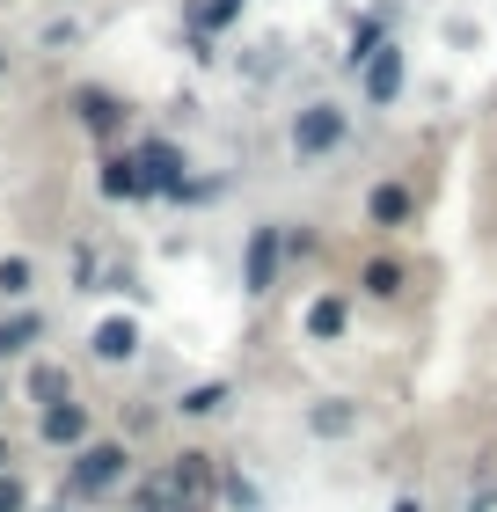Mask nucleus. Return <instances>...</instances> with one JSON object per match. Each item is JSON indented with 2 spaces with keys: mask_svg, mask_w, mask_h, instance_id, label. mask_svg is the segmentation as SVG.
<instances>
[{
  "mask_svg": "<svg viewBox=\"0 0 497 512\" xmlns=\"http://www.w3.org/2000/svg\"><path fill=\"white\" fill-rule=\"evenodd\" d=\"M220 191H227V183H220V176H183V183H176V191H169V198H176V205H212V198H220Z\"/></svg>",
  "mask_w": 497,
  "mask_h": 512,
  "instance_id": "20",
  "label": "nucleus"
},
{
  "mask_svg": "<svg viewBox=\"0 0 497 512\" xmlns=\"http://www.w3.org/2000/svg\"><path fill=\"white\" fill-rule=\"evenodd\" d=\"M212 476H220V469H212V454H176L169 461V469H161V483H169V498L176 505H198V498H212Z\"/></svg>",
  "mask_w": 497,
  "mask_h": 512,
  "instance_id": "8",
  "label": "nucleus"
},
{
  "mask_svg": "<svg viewBox=\"0 0 497 512\" xmlns=\"http://www.w3.org/2000/svg\"><path fill=\"white\" fill-rule=\"evenodd\" d=\"M88 352H96L103 366H125V359L139 352V322H132V315H103L96 330H88Z\"/></svg>",
  "mask_w": 497,
  "mask_h": 512,
  "instance_id": "9",
  "label": "nucleus"
},
{
  "mask_svg": "<svg viewBox=\"0 0 497 512\" xmlns=\"http://www.w3.org/2000/svg\"><path fill=\"white\" fill-rule=\"evenodd\" d=\"M0 512H30V483L0 469Z\"/></svg>",
  "mask_w": 497,
  "mask_h": 512,
  "instance_id": "21",
  "label": "nucleus"
},
{
  "mask_svg": "<svg viewBox=\"0 0 497 512\" xmlns=\"http://www.w3.org/2000/svg\"><path fill=\"white\" fill-rule=\"evenodd\" d=\"M132 169H139V191H147V198H169L176 183L191 176V161H183V147H176V139L147 132V139L132 147Z\"/></svg>",
  "mask_w": 497,
  "mask_h": 512,
  "instance_id": "3",
  "label": "nucleus"
},
{
  "mask_svg": "<svg viewBox=\"0 0 497 512\" xmlns=\"http://www.w3.org/2000/svg\"><path fill=\"white\" fill-rule=\"evenodd\" d=\"M125 476H132V447H125V439H81V447H74V469H66V505L110 498Z\"/></svg>",
  "mask_w": 497,
  "mask_h": 512,
  "instance_id": "1",
  "label": "nucleus"
},
{
  "mask_svg": "<svg viewBox=\"0 0 497 512\" xmlns=\"http://www.w3.org/2000/svg\"><path fill=\"white\" fill-rule=\"evenodd\" d=\"M220 483H227V498H234V505H242V512H256V491H249V476H234V469H227Z\"/></svg>",
  "mask_w": 497,
  "mask_h": 512,
  "instance_id": "23",
  "label": "nucleus"
},
{
  "mask_svg": "<svg viewBox=\"0 0 497 512\" xmlns=\"http://www.w3.org/2000/svg\"><path fill=\"white\" fill-rule=\"evenodd\" d=\"M0 469H8V439H0Z\"/></svg>",
  "mask_w": 497,
  "mask_h": 512,
  "instance_id": "25",
  "label": "nucleus"
},
{
  "mask_svg": "<svg viewBox=\"0 0 497 512\" xmlns=\"http://www.w3.org/2000/svg\"><path fill=\"white\" fill-rule=\"evenodd\" d=\"M359 286H366L373 300H395V293H402V264H395V256H373V264L359 271Z\"/></svg>",
  "mask_w": 497,
  "mask_h": 512,
  "instance_id": "19",
  "label": "nucleus"
},
{
  "mask_svg": "<svg viewBox=\"0 0 497 512\" xmlns=\"http://www.w3.org/2000/svg\"><path fill=\"white\" fill-rule=\"evenodd\" d=\"M30 344H44V308H15L8 322H0V366L22 359Z\"/></svg>",
  "mask_w": 497,
  "mask_h": 512,
  "instance_id": "12",
  "label": "nucleus"
},
{
  "mask_svg": "<svg viewBox=\"0 0 497 512\" xmlns=\"http://www.w3.org/2000/svg\"><path fill=\"white\" fill-rule=\"evenodd\" d=\"M0 74H8V52H0Z\"/></svg>",
  "mask_w": 497,
  "mask_h": 512,
  "instance_id": "26",
  "label": "nucleus"
},
{
  "mask_svg": "<svg viewBox=\"0 0 497 512\" xmlns=\"http://www.w3.org/2000/svg\"><path fill=\"white\" fill-rule=\"evenodd\" d=\"M351 425H359L351 403H315V410H307V432H322V439H344Z\"/></svg>",
  "mask_w": 497,
  "mask_h": 512,
  "instance_id": "18",
  "label": "nucleus"
},
{
  "mask_svg": "<svg viewBox=\"0 0 497 512\" xmlns=\"http://www.w3.org/2000/svg\"><path fill=\"white\" fill-rule=\"evenodd\" d=\"M344 132H351V110L344 103H300L293 110V154L300 161H322V154H337L344 147Z\"/></svg>",
  "mask_w": 497,
  "mask_h": 512,
  "instance_id": "2",
  "label": "nucleus"
},
{
  "mask_svg": "<svg viewBox=\"0 0 497 512\" xmlns=\"http://www.w3.org/2000/svg\"><path fill=\"white\" fill-rule=\"evenodd\" d=\"M74 293H96V256L74 249Z\"/></svg>",
  "mask_w": 497,
  "mask_h": 512,
  "instance_id": "22",
  "label": "nucleus"
},
{
  "mask_svg": "<svg viewBox=\"0 0 497 512\" xmlns=\"http://www.w3.org/2000/svg\"><path fill=\"white\" fill-rule=\"evenodd\" d=\"M344 322H351V300L344 293H322L315 308H307V337L329 344V337H344Z\"/></svg>",
  "mask_w": 497,
  "mask_h": 512,
  "instance_id": "13",
  "label": "nucleus"
},
{
  "mask_svg": "<svg viewBox=\"0 0 497 512\" xmlns=\"http://www.w3.org/2000/svg\"><path fill=\"white\" fill-rule=\"evenodd\" d=\"M227 403H234V388H227V381H198V388H183V403H176V410H183V417H220Z\"/></svg>",
  "mask_w": 497,
  "mask_h": 512,
  "instance_id": "15",
  "label": "nucleus"
},
{
  "mask_svg": "<svg viewBox=\"0 0 497 512\" xmlns=\"http://www.w3.org/2000/svg\"><path fill=\"white\" fill-rule=\"evenodd\" d=\"M81 439H96V403H74V395H59V403H37V447L74 454Z\"/></svg>",
  "mask_w": 497,
  "mask_h": 512,
  "instance_id": "4",
  "label": "nucleus"
},
{
  "mask_svg": "<svg viewBox=\"0 0 497 512\" xmlns=\"http://www.w3.org/2000/svg\"><path fill=\"white\" fill-rule=\"evenodd\" d=\"M37 293V256H0V300H30Z\"/></svg>",
  "mask_w": 497,
  "mask_h": 512,
  "instance_id": "16",
  "label": "nucleus"
},
{
  "mask_svg": "<svg viewBox=\"0 0 497 512\" xmlns=\"http://www.w3.org/2000/svg\"><path fill=\"white\" fill-rule=\"evenodd\" d=\"M278 271H286V227H249V242H242V293L264 300L278 286Z\"/></svg>",
  "mask_w": 497,
  "mask_h": 512,
  "instance_id": "5",
  "label": "nucleus"
},
{
  "mask_svg": "<svg viewBox=\"0 0 497 512\" xmlns=\"http://www.w3.org/2000/svg\"><path fill=\"white\" fill-rule=\"evenodd\" d=\"M74 118H81L88 139H103V147H110V139L132 125V103L117 96V88H74Z\"/></svg>",
  "mask_w": 497,
  "mask_h": 512,
  "instance_id": "6",
  "label": "nucleus"
},
{
  "mask_svg": "<svg viewBox=\"0 0 497 512\" xmlns=\"http://www.w3.org/2000/svg\"><path fill=\"white\" fill-rule=\"evenodd\" d=\"M359 74H366V103H381V110H388V103L402 96V44L381 37V44H373V52L359 59Z\"/></svg>",
  "mask_w": 497,
  "mask_h": 512,
  "instance_id": "7",
  "label": "nucleus"
},
{
  "mask_svg": "<svg viewBox=\"0 0 497 512\" xmlns=\"http://www.w3.org/2000/svg\"><path fill=\"white\" fill-rule=\"evenodd\" d=\"M96 191L110 205H139L147 191H139V169H132V154H103V169H96Z\"/></svg>",
  "mask_w": 497,
  "mask_h": 512,
  "instance_id": "11",
  "label": "nucleus"
},
{
  "mask_svg": "<svg viewBox=\"0 0 497 512\" xmlns=\"http://www.w3.org/2000/svg\"><path fill=\"white\" fill-rule=\"evenodd\" d=\"M52 512H74V505H52Z\"/></svg>",
  "mask_w": 497,
  "mask_h": 512,
  "instance_id": "27",
  "label": "nucleus"
},
{
  "mask_svg": "<svg viewBox=\"0 0 497 512\" xmlns=\"http://www.w3.org/2000/svg\"><path fill=\"white\" fill-rule=\"evenodd\" d=\"M249 0H191V30H205V37H220L234 15H242Z\"/></svg>",
  "mask_w": 497,
  "mask_h": 512,
  "instance_id": "17",
  "label": "nucleus"
},
{
  "mask_svg": "<svg viewBox=\"0 0 497 512\" xmlns=\"http://www.w3.org/2000/svg\"><path fill=\"white\" fill-rule=\"evenodd\" d=\"M395 512H424V505H417V498H402V505H395Z\"/></svg>",
  "mask_w": 497,
  "mask_h": 512,
  "instance_id": "24",
  "label": "nucleus"
},
{
  "mask_svg": "<svg viewBox=\"0 0 497 512\" xmlns=\"http://www.w3.org/2000/svg\"><path fill=\"white\" fill-rule=\"evenodd\" d=\"M366 220L373 227H410L417 220V191L410 183H373L366 191Z\"/></svg>",
  "mask_w": 497,
  "mask_h": 512,
  "instance_id": "10",
  "label": "nucleus"
},
{
  "mask_svg": "<svg viewBox=\"0 0 497 512\" xmlns=\"http://www.w3.org/2000/svg\"><path fill=\"white\" fill-rule=\"evenodd\" d=\"M22 388H30V403H59V395H74V381H66V366H59V359H37Z\"/></svg>",
  "mask_w": 497,
  "mask_h": 512,
  "instance_id": "14",
  "label": "nucleus"
}]
</instances>
